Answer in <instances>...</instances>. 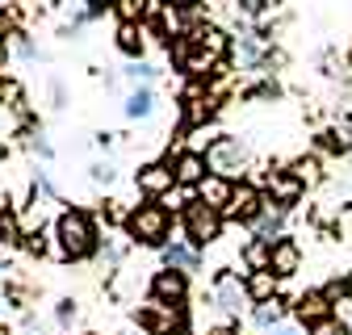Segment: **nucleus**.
I'll use <instances>...</instances> for the list:
<instances>
[{
	"label": "nucleus",
	"mask_w": 352,
	"mask_h": 335,
	"mask_svg": "<svg viewBox=\"0 0 352 335\" xmlns=\"http://www.w3.org/2000/svg\"><path fill=\"white\" fill-rule=\"evenodd\" d=\"M227 51H231V38L218 25H193V30H181L168 42L172 63L181 71H189V76H206L214 67H223Z\"/></svg>",
	"instance_id": "1"
},
{
	"label": "nucleus",
	"mask_w": 352,
	"mask_h": 335,
	"mask_svg": "<svg viewBox=\"0 0 352 335\" xmlns=\"http://www.w3.org/2000/svg\"><path fill=\"white\" fill-rule=\"evenodd\" d=\"M101 251V231H97V218L88 209H59L55 218V256L67 260V264H84Z\"/></svg>",
	"instance_id": "2"
},
{
	"label": "nucleus",
	"mask_w": 352,
	"mask_h": 335,
	"mask_svg": "<svg viewBox=\"0 0 352 335\" xmlns=\"http://www.w3.org/2000/svg\"><path fill=\"white\" fill-rule=\"evenodd\" d=\"M122 231H126L130 243L164 251V247L172 243V239H168V235H172V209H168L160 197H143V201L122 218Z\"/></svg>",
	"instance_id": "3"
},
{
	"label": "nucleus",
	"mask_w": 352,
	"mask_h": 335,
	"mask_svg": "<svg viewBox=\"0 0 352 335\" xmlns=\"http://www.w3.org/2000/svg\"><path fill=\"white\" fill-rule=\"evenodd\" d=\"M223 222H227V214H223V209H214V205H206L201 197H189L181 205V227H185V235H189V243L197 251L210 247L218 235H223Z\"/></svg>",
	"instance_id": "4"
},
{
	"label": "nucleus",
	"mask_w": 352,
	"mask_h": 335,
	"mask_svg": "<svg viewBox=\"0 0 352 335\" xmlns=\"http://www.w3.org/2000/svg\"><path fill=\"white\" fill-rule=\"evenodd\" d=\"M206 159H210V172H214V176L235 181V176H243L248 168H252V147H248L243 139H235V135H218V139L206 147Z\"/></svg>",
	"instance_id": "5"
},
{
	"label": "nucleus",
	"mask_w": 352,
	"mask_h": 335,
	"mask_svg": "<svg viewBox=\"0 0 352 335\" xmlns=\"http://www.w3.org/2000/svg\"><path fill=\"white\" fill-rule=\"evenodd\" d=\"M214 306L223 310L227 319H239V310H243V306H252V293H248V281H243V277H235L231 268H223V273H214Z\"/></svg>",
	"instance_id": "6"
},
{
	"label": "nucleus",
	"mask_w": 352,
	"mask_h": 335,
	"mask_svg": "<svg viewBox=\"0 0 352 335\" xmlns=\"http://www.w3.org/2000/svg\"><path fill=\"white\" fill-rule=\"evenodd\" d=\"M168 163H172V172H176V189H197L210 176V159L197 147H181L176 155H168Z\"/></svg>",
	"instance_id": "7"
},
{
	"label": "nucleus",
	"mask_w": 352,
	"mask_h": 335,
	"mask_svg": "<svg viewBox=\"0 0 352 335\" xmlns=\"http://www.w3.org/2000/svg\"><path fill=\"white\" fill-rule=\"evenodd\" d=\"M147 298L160 306H185L189 302V277L176 273V268H160L147 285Z\"/></svg>",
	"instance_id": "8"
},
{
	"label": "nucleus",
	"mask_w": 352,
	"mask_h": 335,
	"mask_svg": "<svg viewBox=\"0 0 352 335\" xmlns=\"http://www.w3.org/2000/svg\"><path fill=\"white\" fill-rule=\"evenodd\" d=\"M264 209H269V193L256 189V185H248V181H239V185H235V201H231V209H227V218H235V222H243V227H256Z\"/></svg>",
	"instance_id": "9"
},
{
	"label": "nucleus",
	"mask_w": 352,
	"mask_h": 335,
	"mask_svg": "<svg viewBox=\"0 0 352 335\" xmlns=\"http://www.w3.org/2000/svg\"><path fill=\"white\" fill-rule=\"evenodd\" d=\"M135 185H139V193L143 197H168L172 189H176V172H172V163L164 159V163H143L139 172H135Z\"/></svg>",
	"instance_id": "10"
},
{
	"label": "nucleus",
	"mask_w": 352,
	"mask_h": 335,
	"mask_svg": "<svg viewBox=\"0 0 352 335\" xmlns=\"http://www.w3.org/2000/svg\"><path fill=\"white\" fill-rule=\"evenodd\" d=\"M331 314H336V302L327 298V289H306V293H298L294 319H298L302 327H315V323H323V319H331Z\"/></svg>",
	"instance_id": "11"
},
{
	"label": "nucleus",
	"mask_w": 352,
	"mask_h": 335,
	"mask_svg": "<svg viewBox=\"0 0 352 335\" xmlns=\"http://www.w3.org/2000/svg\"><path fill=\"white\" fill-rule=\"evenodd\" d=\"M269 201L273 205H281V209H289V205H298V197L306 193V185H302V176L294 172V168H277V172H269Z\"/></svg>",
	"instance_id": "12"
},
{
	"label": "nucleus",
	"mask_w": 352,
	"mask_h": 335,
	"mask_svg": "<svg viewBox=\"0 0 352 335\" xmlns=\"http://www.w3.org/2000/svg\"><path fill=\"white\" fill-rule=\"evenodd\" d=\"M298 268H302V247H298L289 235H281V239L273 243V260H269V273H273L277 281H289Z\"/></svg>",
	"instance_id": "13"
},
{
	"label": "nucleus",
	"mask_w": 352,
	"mask_h": 335,
	"mask_svg": "<svg viewBox=\"0 0 352 335\" xmlns=\"http://www.w3.org/2000/svg\"><path fill=\"white\" fill-rule=\"evenodd\" d=\"M160 260H164V268H176V273H185V277L201 273V251H197L193 243H181V239H172V243L160 251Z\"/></svg>",
	"instance_id": "14"
},
{
	"label": "nucleus",
	"mask_w": 352,
	"mask_h": 335,
	"mask_svg": "<svg viewBox=\"0 0 352 335\" xmlns=\"http://www.w3.org/2000/svg\"><path fill=\"white\" fill-rule=\"evenodd\" d=\"M197 197L206 201V205H214V209H223V214H227V209H231V201H235V181H227V176H206L201 185H197Z\"/></svg>",
	"instance_id": "15"
},
{
	"label": "nucleus",
	"mask_w": 352,
	"mask_h": 335,
	"mask_svg": "<svg viewBox=\"0 0 352 335\" xmlns=\"http://www.w3.org/2000/svg\"><path fill=\"white\" fill-rule=\"evenodd\" d=\"M113 42H118V51H122L126 59H139V55L147 51V25H139V21H118Z\"/></svg>",
	"instance_id": "16"
},
{
	"label": "nucleus",
	"mask_w": 352,
	"mask_h": 335,
	"mask_svg": "<svg viewBox=\"0 0 352 335\" xmlns=\"http://www.w3.org/2000/svg\"><path fill=\"white\" fill-rule=\"evenodd\" d=\"M294 306H285L281 298H269V302H256L252 306V323L260 327V331H277L281 323H285V314H289Z\"/></svg>",
	"instance_id": "17"
},
{
	"label": "nucleus",
	"mask_w": 352,
	"mask_h": 335,
	"mask_svg": "<svg viewBox=\"0 0 352 335\" xmlns=\"http://www.w3.org/2000/svg\"><path fill=\"white\" fill-rule=\"evenodd\" d=\"M122 109H126L130 122H147V117L155 113V89H151V84H143V89H130Z\"/></svg>",
	"instance_id": "18"
},
{
	"label": "nucleus",
	"mask_w": 352,
	"mask_h": 335,
	"mask_svg": "<svg viewBox=\"0 0 352 335\" xmlns=\"http://www.w3.org/2000/svg\"><path fill=\"white\" fill-rule=\"evenodd\" d=\"M281 231H285V209L269 201V209H264V214H260V222L252 227V239H264V243H277V239H281Z\"/></svg>",
	"instance_id": "19"
},
{
	"label": "nucleus",
	"mask_w": 352,
	"mask_h": 335,
	"mask_svg": "<svg viewBox=\"0 0 352 335\" xmlns=\"http://www.w3.org/2000/svg\"><path fill=\"white\" fill-rule=\"evenodd\" d=\"M269 260H273V243H264V239H252L243 247V264L252 273H269Z\"/></svg>",
	"instance_id": "20"
},
{
	"label": "nucleus",
	"mask_w": 352,
	"mask_h": 335,
	"mask_svg": "<svg viewBox=\"0 0 352 335\" xmlns=\"http://www.w3.org/2000/svg\"><path fill=\"white\" fill-rule=\"evenodd\" d=\"M248 293H252V306L277 298V277H273V273H252V277H248Z\"/></svg>",
	"instance_id": "21"
},
{
	"label": "nucleus",
	"mask_w": 352,
	"mask_h": 335,
	"mask_svg": "<svg viewBox=\"0 0 352 335\" xmlns=\"http://www.w3.org/2000/svg\"><path fill=\"white\" fill-rule=\"evenodd\" d=\"M289 168L302 176V185H319V181H323V163H319L315 155H302V159H294Z\"/></svg>",
	"instance_id": "22"
},
{
	"label": "nucleus",
	"mask_w": 352,
	"mask_h": 335,
	"mask_svg": "<svg viewBox=\"0 0 352 335\" xmlns=\"http://www.w3.org/2000/svg\"><path fill=\"white\" fill-rule=\"evenodd\" d=\"M306 335H352V327H348L344 314H331V319H323L315 327H306Z\"/></svg>",
	"instance_id": "23"
},
{
	"label": "nucleus",
	"mask_w": 352,
	"mask_h": 335,
	"mask_svg": "<svg viewBox=\"0 0 352 335\" xmlns=\"http://www.w3.org/2000/svg\"><path fill=\"white\" fill-rule=\"evenodd\" d=\"M118 13H122V21H147L151 17V9H147V0H122V5H118Z\"/></svg>",
	"instance_id": "24"
},
{
	"label": "nucleus",
	"mask_w": 352,
	"mask_h": 335,
	"mask_svg": "<svg viewBox=\"0 0 352 335\" xmlns=\"http://www.w3.org/2000/svg\"><path fill=\"white\" fill-rule=\"evenodd\" d=\"M0 239H5V243H17V239H25V231H21V222H17V214H13V209H5V214H0Z\"/></svg>",
	"instance_id": "25"
},
{
	"label": "nucleus",
	"mask_w": 352,
	"mask_h": 335,
	"mask_svg": "<svg viewBox=\"0 0 352 335\" xmlns=\"http://www.w3.org/2000/svg\"><path fill=\"white\" fill-rule=\"evenodd\" d=\"M76 319H80V306H76L72 298H59V306H55V323H59L63 331H72V327H76Z\"/></svg>",
	"instance_id": "26"
},
{
	"label": "nucleus",
	"mask_w": 352,
	"mask_h": 335,
	"mask_svg": "<svg viewBox=\"0 0 352 335\" xmlns=\"http://www.w3.org/2000/svg\"><path fill=\"white\" fill-rule=\"evenodd\" d=\"M126 80L135 84V89H143V84H151V80H155V67H151V63H139V59H135V63L126 67Z\"/></svg>",
	"instance_id": "27"
},
{
	"label": "nucleus",
	"mask_w": 352,
	"mask_h": 335,
	"mask_svg": "<svg viewBox=\"0 0 352 335\" xmlns=\"http://www.w3.org/2000/svg\"><path fill=\"white\" fill-rule=\"evenodd\" d=\"M88 176H93V185H113V181H118V168H113L109 159H101V163L88 168Z\"/></svg>",
	"instance_id": "28"
},
{
	"label": "nucleus",
	"mask_w": 352,
	"mask_h": 335,
	"mask_svg": "<svg viewBox=\"0 0 352 335\" xmlns=\"http://www.w3.org/2000/svg\"><path fill=\"white\" fill-rule=\"evenodd\" d=\"M160 5H164V13H172V17H189V13H197L201 0H160Z\"/></svg>",
	"instance_id": "29"
},
{
	"label": "nucleus",
	"mask_w": 352,
	"mask_h": 335,
	"mask_svg": "<svg viewBox=\"0 0 352 335\" xmlns=\"http://www.w3.org/2000/svg\"><path fill=\"white\" fill-rule=\"evenodd\" d=\"M277 5V0H239V9H243V17H264Z\"/></svg>",
	"instance_id": "30"
},
{
	"label": "nucleus",
	"mask_w": 352,
	"mask_h": 335,
	"mask_svg": "<svg viewBox=\"0 0 352 335\" xmlns=\"http://www.w3.org/2000/svg\"><path fill=\"white\" fill-rule=\"evenodd\" d=\"M248 101H260V97H277V84L273 80H264V84H252V89L243 93Z\"/></svg>",
	"instance_id": "31"
},
{
	"label": "nucleus",
	"mask_w": 352,
	"mask_h": 335,
	"mask_svg": "<svg viewBox=\"0 0 352 335\" xmlns=\"http://www.w3.org/2000/svg\"><path fill=\"white\" fill-rule=\"evenodd\" d=\"M30 151L42 155V159H51V155H55V147L47 143V135H30Z\"/></svg>",
	"instance_id": "32"
},
{
	"label": "nucleus",
	"mask_w": 352,
	"mask_h": 335,
	"mask_svg": "<svg viewBox=\"0 0 352 335\" xmlns=\"http://www.w3.org/2000/svg\"><path fill=\"white\" fill-rule=\"evenodd\" d=\"M84 5H88V17H101L105 9H118L122 0H84Z\"/></svg>",
	"instance_id": "33"
},
{
	"label": "nucleus",
	"mask_w": 352,
	"mask_h": 335,
	"mask_svg": "<svg viewBox=\"0 0 352 335\" xmlns=\"http://www.w3.org/2000/svg\"><path fill=\"white\" fill-rule=\"evenodd\" d=\"M269 335H302V331H298V327H285V323H281V327H277V331H269Z\"/></svg>",
	"instance_id": "34"
},
{
	"label": "nucleus",
	"mask_w": 352,
	"mask_h": 335,
	"mask_svg": "<svg viewBox=\"0 0 352 335\" xmlns=\"http://www.w3.org/2000/svg\"><path fill=\"white\" fill-rule=\"evenodd\" d=\"M210 335H239L235 327H218V331H210Z\"/></svg>",
	"instance_id": "35"
},
{
	"label": "nucleus",
	"mask_w": 352,
	"mask_h": 335,
	"mask_svg": "<svg viewBox=\"0 0 352 335\" xmlns=\"http://www.w3.org/2000/svg\"><path fill=\"white\" fill-rule=\"evenodd\" d=\"M5 209H13V201H9L5 193H0V214H5Z\"/></svg>",
	"instance_id": "36"
},
{
	"label": "nucleus",
	"mask_w": 352,
	"mask_h": 335,
	"mask_svg": "<svg viewBox=\"0 0 352 335\" xmlns=\"http://www.w3.org/2000/svg\"><path fill=\"white\" fill-rule=\"evenodd\" d=\"M168 335H193V331H189V323H185V327H176V331H168Z\"/></svg>",
	"instance_id": "37"
},
{
	"label": "nucleus",
	"mask_w": 352,
	"mask_h": 335,
	"mask_svg": "<svg viewBox=\"0 0 352 335\" xmlns=\"http://www.w3.org/2000/svg\"><path fill=\"white\" fill-rule=\"evenodd\" d=\"M344 285H348V298H352V273H348V281H344Z\"/></svg>",
	"instance_id": "38"
},
{
	"label": "nucleus",
	"mask_w": 352,
	"mask_h": 335,
	"mask_svg": "<svg viewBox=\"0 0 352 335\" xmlns=\"http://www.w3.org/2000/svg\"><path fill=\"white\" fill-rule=\"evenodd\" d=\"M0 335H13V331H9V327H5V323H0Z\"/></svg>",
	"instance_id": "39"
},
{
	"label": "nucleus",
	"mask_w": 352,
	"mask_h": 335,
	"mask_svg": "<svg viewBox=\"0 0 352 335\" xmlns=\"http://www.w3.org/2000/svg\"><path fill=\"white\" fill-rule=\"evenodd\" d=\"M5 273H9V268H5V260H0V277H5Z\"/></svg>",
	"instance_id": "40"
},
{
	"label": "nucleus",
	"mask_w": 352,
	"mask_h": 335,
	"mask_svg": "<svg viewBox=\"0 0 352 335\" xmlns=\"http://www.w3.org/2000/svg\"><path fill=\"white\" fill-rule=\"evenodd\" d=\"M0 63H5V47H0Z\"/></svg>",
	"instance_id": "41"
},
{
	"label": "nucleus",
	"mask_w": 352,
	"mask_h": 335,
	"mask_svg": "<svg viewBox=\"0 0 352 335\" xmlns=\"http://www.w3.org/2000/svg\"><path fill=\"white\" fill-rule=\"evenodd\" d=\"M0 310H5V302H0Z\"/></svg>",
	"instance_id": "42"
}]
</instances>
